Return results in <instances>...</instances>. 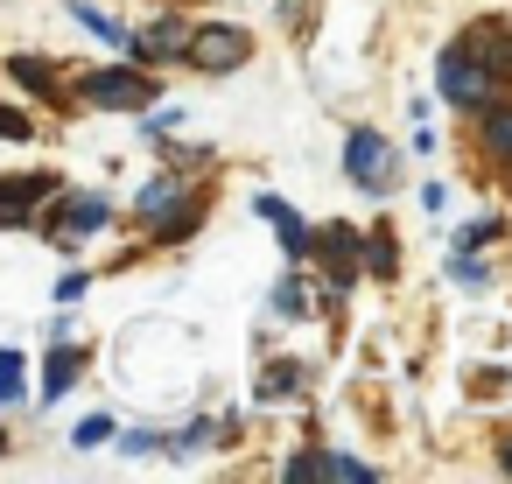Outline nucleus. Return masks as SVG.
Segmentation results:
<instances>
[{"instance_id": "obj_2", "label": "nucleus", "mask_w": 512, "mask_h": 484, "mask_svg": "<svg viewBox=\"0 0 512 484\" xmlns=\"http://www.w3.org/2000/svg\"><path fill=\"white\" fill-rule=\"evenodd\" d=\"M183 50H190V64H197V71L225 78V71H239V64H246V50H253V43H246V29H232V22H204V29H190V43H183Z\"/></svg>"}, {"instance_id": "obj_18", "label": "nucleus", "mask_w": 512, "mask_h": 484, "mask_svg": "<svg viewBox=\"0 0 512 484\" xmlns=\"http://www.w3.org/2000/svg\"><path fill=\"white\" fill-rule=\"evenodd\" d=\"M365 260H372V274H393V239H372V253H365Z\"/></svg>"}, {"instance_id": "obj_10", "label": "nucleus", "mask_w": 512, "mask_h": 484, "mask_svg": "<svg viewBox=\"0 0 512 484\" xmlns=\"http://www.w3.org/2000/svg\"><path fill=\"white\" fill-rule=\"evenodd\" d=\"M8 71H15V78H22V85H29V92H43V99H57V78H50V71H43V57H15V64H8Z\"/></svg>"}, {"instance_id": "obj_4", "label": "nucleus", "mask_w": 512, "mask_h": 484, "mask_svg": "<svg viewBox=\"0 0 512 484\" xmlns=\"http://www.w3.org/2000/svg\"><path fill=\"white\" fill-rule=\"evenodd\" d=\"M386 169H393V148H386L372 127H358V134L344 141V176H351L358 190H386V183H393Z\"/></svg>"}, {"instance_id": "obj_8", "label": "nucleus", "mask_w": 512, "mask_h": 484, "mask_svg": "<svg viewBox=\"0 0 512 484\" xmlns=\"http://www.w3.org/2000/svg\"><path fill=\"white\" fill-rule=\"evenodd\" d=\"M484 155L512 169V106H484Z\"/></svg>"}, {"instance_id": "obj_5", "label": "nucleus", "mask_w": 512, "mask_h": 484, "mask_svg": "<svg viewBox=\"0 0 512 484\" xmlns=\"http://www.w3.org/2000/svg\"><path fill=\"white\" fill-rule=\"evenodd\" d=\"M43 197H57V176L50 169H36V176H0V225H8V232H22V225H36V204Z\"/></svg>"}, {"instance_id": "obj_15", "label": "nucleus", "mask_w": 512, "mask_h": 484, "mask_svg": "<svg viewBox=\"0 0 512 484\" xmlns=\"http://www.w3.org/2000/svg\"><path fill=\"white\" fill-rule=\"evenodd\" d=\"M36 134V120H22L15 106H0V141H29Z\"/></svg>"}, {"instance_id": "obj_6", "label": "nucleus", "mask_w": 512, "mask_h": 484, "mask_svg": "<svg viewBox=\"0 0 512 484\" xmlns=\"http://www.w3.org/2000/svg\"><path fill=\"white\" fill-rule=\"evenodd\" d=\"M106 218H113V204H106V197H64V211H57L64 239H85V232H99Z\"/></svg>"}, {"instance_id": "obj_1", "label": "nucleus", "mask_w": 512, "mask_h": 484, "mask_svg": "<svg viewBox=\"0 0 512 484\" xmlns=\"http://www.w3.org/2000/svg\"><path fill=\"white\" fill-rule=\"evenodd\" d=\"M435 92H442L449 106H463V113H484V106H491V92H498V78H491L463 43H449V50H442V64H435Z\"/></svg>"}, {"instance_id": "obj_3", "label": "nucleus", "mask_w": 512, "mask_h": 484, "mask_svg": "<svg viewBox=\"0 0 512 484\" xmlns=\"http://www.w3.org/2000/svg\"><path fill=\"white\" fill-rule=\"evenodd\" d=\"M78 92H85L92 106H113V113H141V106H155V85L134 78V71H92Z\"/></svg>"}, {"instance_id": "obj_16", "label": "nucleus", "mask_w": 512, "mask_h": 484, "mask_svg": "<svg viewBox=\"0 0 512 484\" xmlns=\"http://www.w3.org/2000/svg\"><path fill=\"white\" fill-rule=\"evenodd\" d=\"M106 435H113V421H106V414H92V421H78V442H85V449H99Z\"/></svg>"}, {"instance_id": "obj_14", "label": "nucleus", "mask_w": 512, "mask_h": 484, "mask_svg": "<svg viewBox=\"0 0 512 484\" xmlns=\"http://www.w3.org/2000/svg\"><path fill=\"white\" fill-rule=\"evenodd\" d=\"M22 400V351H0V407Z\"/></svg>"}, {"instance_id": "obj_19", "label": "nucleus", "mask_w": 512, "mask_h": 484, "mask_svg": "<svg viewBox=\"0 0 512 484\" xmlns=\"http://www.w3.org/2000/svg\"><path fill=\"white\" fill-rule=\"evenodd\" d=\"M85 288H92V281H85V274H64V281H57V302H78V295H85Z\"/></svg>"}, {"instance_id": "obj_20", "label": "nucleus", "mask_w": 512, "mask_h": 484, "mask_svg": "<svg viewBox=\"0 0 512 484\" xmlns=\"http://www.w3.org/2000/svg\"><path fill=\"white\" fill-rule=\"evenodd\" d=\"M498 463H505V470H512V442H505V449H498Z\"/></svg>"}, {"instance_id": "obj_13", "label": "nucleus", "mask_w": 512, "mask_h": 484, "mask_svg": "<svg viewBox=\"0 0 512 484\" xmlns=\"http://www.w3.org/2000/svg\"><path fill=\"white\" fill-rule=\"evenodd\" d=\"M288 386H302V365H267L260 372V400H281Z\"/></svg>"}, {"instance_id": "obj_9", "label": "nucleus", "mask_w": 512, "mask_h": 484, "mask_svg": "<svg viewBox=\"0 0 512 484\" xmlns=\"http://www.w3.org/2000/svg\"><path fill=\"white\" fill-rule=\"evenodd\" d=\"M78 351H50V372H43V400H64L71 393V379H78Z\"/></svg>"}, {"instance_id": "obj_17", "label": "nucleus", "mask_w": 512, "mask_h": 484, "mask_svg": "<svg viewBox=\"0 0 512 484\" xmlns=\"http://www.w3.org/2000/svg\"><path fill=\"white\" fill-rule=\"evenodd\" d=\"M274 309H281V316H302V309H309V295H302V288H295V281H288V288H281V295H274Z\"/></svg>"}, {"instance_id": "obj_7", "label": "nucleus", "mask_w": 512, "mask_h": 484, "mask_svg": "<svg viewBox=\"0 0 512 484\" xmlns=\"http://www.w3.org/2000/svg\"><path fill=\"white\" fill-rule=\"evenodd\" d=\"M253 211H260V218H274V225H281V246H288V260H302V253H316V239H309V225H302V218H295V211H288V204H281V197H260V204H253Z\"/></svg>"}, {"instance_id": "obj_12", "label": "nucleus", "mask_w": 512, "mask_h": 484, "mask_svg": "<svg viewBox=\"0 0 512 484\" xmlns=\"http://www.w3.org/2000/svg\"><path fill=\"white\" fill-rule=\"evenodd\" d=\"M316 477H351V484H365L372 470H365L358 456H337V449H323V456H316Z\"/></svg>"}, {"instance_id": "obj_11", "label": "nucleus", "mask_w": 512, "mask_h": 484, "mask_svg": "<svg viewBox=\"0 0 512 484\" xmlns=\"http://www.w3.org/2000/svg\"><path fill=\"white\" fill-rule=\"evenodd\" d=\"M176 197H183V176H162V183H148V190H141V211H148V218H162Z\"/></svg>"}]
</instances>
